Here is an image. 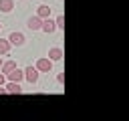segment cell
I'll use <instances>...</instances> for the list:
<instances>
[{
  "mask_svg": "<svg viewBox=\"0 0 129 121\" xmlns=\"http://www.w3.org/2000/svg\"><path fill=\"white\" fill-rule=\"evenodd\" d=\"M48 58H50L52 63H54V60H60V58H62V50H60L58 46L50 48V50H48Z\"/></svg>",
  "mask_w": 129,
  "mask_h": 121,
  "instance_id": "cell-9",
  "label": "cell"
},
{
  "mask_svg": "<svg viewBox=\"0 0 129 121\" xmlns=\"http://www.w3.org/2000/svg\"><path fill=\"white\" fill-rule=\"evenodd\" d=\"M14 67H16V63H14V60H6V63H2L0 71H2V73H10V71H12Z\"/></svg>",
  "mask_w": 129,
  "mask_h": 121,
  "instance_id": "cell-12",
  "label": "cell"
},
{
  "mask_svg": "<svg viewBox=\"0 0 129 121\" xmlns=\"http://www.w3.org/2000/svg\"><path fill=\"white\" fill-rule=\"evenodd\" d=\"M56 81H58V83H60V85H62V83H64V75H62V73H60V75H58V77H56Z\"/></svg>",
  "mask_w": 129,
  "mask_h": 121,
  "instance_id": "cell-14",
  "label": "cell"
},
{
  "mask_svg": "<svg viewBox=\"0 0 129 121\" xmlns=\"http://www.w3.org/2000/svg\"><path fill=\"white\" fill-rule=\"evenodd\" d=\"M54 24H56V28H60V30H64V16L60 14V16H56V20H54Z\"/></svg>",
  "mask_w": 129,
  "mask_h": 121,
  "instance_id": "cell-13",
  "label": "cell"
},
{
  "mask_svg": "<svg viewBox=\"0 0 129 121\" xmlns=\"http://www.w3.org/2000/svg\"><path fill=\"white\" fill-rule=\"evenodd\" d=\"M4 89H6V93H12V95H20V93H22V87H20V83H14V81H10V83H4Z\"/></svg>",
  "mask_w": 129,
  "mask_h": 121,
  "instance_id": "cell-7",
  "label": "cell"
},
{
  "mask_svg": "<svg viewBox=\"0 0 129 121\" xmlns=\"http://www.w3.org/2000/svg\"><path fill=\"white\" fill-rule=\"evenodd\" d=\"M40 30L42 32H46V34H52L54 30H56V24H54V20L48 16V18H42V26H40Z\"/></svg>",
  "mask_w": 129,
  "mask_h": 121,
  "instance_id": "cell-3",
  "label": "cell"
},
{
  "mask_svg": "<svg viewBox=\"0 0 129 121\" xmlns=\"http://www.w3.org/2000/svg\"><path fill=\"white\" fill-rule=\"evenodd\" d=\"M10 52V42L8 38H0V54H8Z\"/></svg>",
  "mask_w": 129,
  "mask_h": 121,
  "instance_id": "cell-11",
  "label": "cell"
},
{
  "mask_svg": "<svg viewBox=\"0 0 129 121\" xmlns=\"http://www.w3.org/2000/svg\"><path fill=\"white\" fill-rule=\"evenodd\" d=\"M36 16H40V18H48V16H50V8L44 6V4L38 6V8H36Z\"/></svg>",
  "mask_w": 129,
  "mask_h": 121,
  "instance_id": "cell-10",
  "label": "cell"
},
{
  "mask_svg": "<svg viewBox=\"0 0 129 121\" xmlns=\"http://www.w3.org/2000/svg\"><path fill=\"white\" fill-rule=\"evenodd\" d=\"M8 75V81H14V83H20L22 79H24V71H20L18 67H14L10 73H6Z\"/></svg>",
  "mask_w": 129,
  "mask_h": 121,
  "instance_id": "cell-4",
  "label": "cell"
},
{
  "mask_svg": "<svg viewBox=\"0 0 129 121\" xmlns=\"http://www.w3.org/2000/svg\"><path fill=\"white\" fill-rule=\"evenodd\" d=\"M12 8H14V0H0V12L8 14L12 12Z\"/></svg>",
  "mask_w": 129,
  "mask_h": 121,
  "instance_id": "cell-8",
  "label": "cell"
},
{
  "mask_svg": "<svg viewBox=\"0 0 129 121\" xmlns=\"http://www.w3.org/2000/svg\"><path fill=\"white\" fill-rule=\"evenodd\" d=\"M36 71L38 73H50L52 71V60L50 58H38L36 60Z\"/></svg>",
  "mask_w": 129,
  "mask_h": 121,
  "instance_id": "cell-1",
  "label": "cell"
},
{
  "mask_svg": "<svg viewBox=\"0 0 129 121\" xmlns=\"http://www.w3.org/2000/svg\"><path fill=\"white\" fill-rule=\"evenodd\" d=\"M2 63H4V60H2V56H0V67H2Z\"/></svg>",
  "mask_w": 129,
  "mask_h": 121,
  "instance_id": "cell-17",
  "label": "cell"
},
{
  "mask_svg": "<svg viewBox=\"0 0 129 121\" xmlns=\"http://www.w3.org/2000/svg\"><path fill=\"white\" fill-rule=\"evenodd\" d=\"M6 93V89H4V85H0V95H4Z\"/></svg>",
  "mask_w": 129,
  "mask_h": 121,
  "instance_id": "cell-16",
  "label": "cell"
},
{
  "mask_svg": "<svg viewBox=\"0 0 129 121\" xmlns=\"http://www.w3.org/2000/svg\"><path fill=\"white\" fill-rule=\"evenodd\" d=\"M6 83V77H4V73H0V85H4Z\"/></svg>",
  "mask_w": 129,
  "mask_h": 121,
  "instance_id": "cell-15",
  "label": "cell"
},
{
  "mask_svg": "<svg viewBox=\"0 0 129 121\" xmlns=\"http://www.w3.org/2000/svg\"><path fill=\"white\" fill-rule=\"evenodd\" d=\"M26 26H28L30 30H40V26H42V18L34 14V16H30V18H28V22H26Z\"/></svg>",
  "mask_w": 129,
  "mask_h": 121,
  "instance_id": "cell-5",
  "label": "cell"
},
{
  "mask_svg": "<svg viewBox=\"0 0 129 121\" xmlns=\"http://www.w3.org/2000/svg\"><path fill=\"white\" fill-rule=\"evenodd\" d=\"M8 42H10V44H16V46H22V44H24V34H22V32H10Z\"/></svg>",
  "mask_w": 129,
  "mask_h": 121,
  "instance_id": "cell-6",
  "label": "cell"
},
{
  "mask_svg": "<svg viewBox=\"0 0 129 121\" xmlns=\"http://www.w3.org/2000/svg\"><path fill=\"white\" fill-rule=\"evenodd\" d=\"M0 28H2V24H0Z\"/></svg>",
  "mask_w": 129,
  "mask_h": 121,
  "instance_id": "cell-18",
  "label": "cell"
},
{
  "mask_svg": "<svg viewBox=\"0 0 129 121\" xmlns=\"http://www.w3.org/2000/svg\"><path fill=\"white\" fill-rule=\"evenodd\" d=\"M24 79H26L30 85L36 83V81H38V71H36V67H32V65L26 67V69H24Z\"/></svg>",
  "mask_w": 129,
  "mask_h": 121,
  "instance_id": "cell-2",
  "label": "cell"
}]
</instances>
